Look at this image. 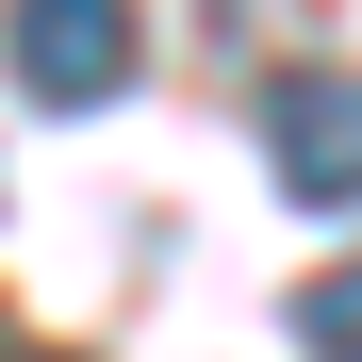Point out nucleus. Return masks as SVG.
I'll return each mask as SVG.
<instances>
[{
	"mask_svg": "<svg viewBox=\"0 0 362 362\" xmlns=\"http://www.w3.org/2000/svg\"><path fill=\"white\" fill-rule=\"evenodd\" d=\"M0 66H17L33 115H99V99H132L148 17L132 0H0Z\"/></svg>",
	"mask_w": 362,
	"mask_h": 362,
	"instance_id": "nucleus-1",
	"label": "nucleus"
},
{
	"mask_svg": "<svg viewBox=\"0 0 362 362\" xmlns=\"http://www.w3.org/2000/svg\"><path fill=\"white\" fill-rule=\"evenodd\" d=\"M264 165H280L296 214H346L362 198V66H329V49L264 66Z\"/></svg>",
	"mask_w": 362,
	"mask_h": 362,
	"instance_id": "nucleus-2",
	"label": "nucleus"
},
{
	"mask_svg": "<svg viewBox=\"0 0 362 362\" xmlns=\"http://www.w3.org/2000/svg\"><path fill=\"white\" fill-rule=\"evenodd\" d=\"M296 362H362V264L296 280Z\"/></svg>",
	"mask_w": 362,
	"mask_h": 362,
	"instance_id": "nucleus-3",
	"label": "nucleus"
},
{
	"mask_svg": "<svg viewBox=\"0 0 362 362\" xmlns=\"http://www.w3.org/2000/svg\"><path fill=\"white\" fill-rule=\"evenodd\" d=\"M0 362H66V346H0Z\"/></svg>",
	"mask_w": 362,
	"mask_h": 362,
	"instance_id": "nucleus-4",
	"label": "nucleus"
}]
</instances>
